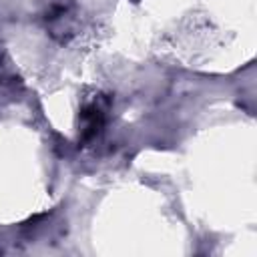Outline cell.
I'll return each instance as SVG.
<instances>
[{
	"mask_svg": "<svg viewBox=\"0 0 257 257\" xmlns=\"http://www.w3.org/2000/svg\"><path fill=\"white\" fill-rule=\"evenodd\" d=\"M80 118H82V141H90L100 131L102 120H104V112L96 102H90L82 108Z\"/></svg>",
	"mask_w": 257,
	"mask_h": 257,
	"instance_id": "1",
	"label": "cell"
}]
</instances>
